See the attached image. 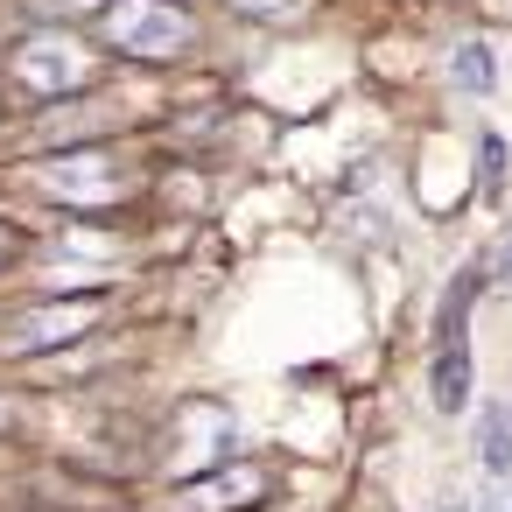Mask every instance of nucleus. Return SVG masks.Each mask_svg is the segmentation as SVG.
<instances>
[{
	"mask_svg": "<svg viewBox=\"0 0 512 512\" xmlns=\"http://www.w3.org/2000/svg\"><path fill=\"white\" fill-rule=\"evenodd\" d=\"M428 400H435V414H463L470 407V344H435Z\"/></svg>",
	"mask_w": 512,
	"mask_h": 512,
	"instance_id": "0eeeda50",
	"label": "nucleus"
},
{
	"mask_svg": "<svg viewBox=\"0 0 512 512\" xmlns=\"http://www.w3.org/2000/svg\"><path fill=\"white\" fill-rule=\"evenodd\" d=\"M498 274H505V281H512V239H505V246H498Z\"/></svg>",
	"mask_w": 512,
	"mask_h": 512,
	"instance_id": "4468645a",
	"label": "nucleus"
},
{
	"mask_svg": "<svg viewBox=\"0 0 512 512\" xmlns=\"http://www.w3.org/2000/svg\"><path fill=\"white\" fill-rule=\"evenodd\" d=\"M442 512H470V498H449V505H442Z\"/></svg>",
	"mask_w": 512,
	"mask_h": 512,
	"instance_id": "dca6fc26",
	"label": "nucleus"
},
{
	"mask_svg": "<svg viewBox=\"0 0 512 512\" xmlns=\"http://www.w3.org/2000/svg\"><path fill=\"white\" fill-rule=\"evenodd\" d=\"M274 498V470L267 463H211L204 477H190L176 491V512H253Z\"/></svg>",
	"mask_w": 512,
	"mask_h": 512,
	"instance_id": "20e7f679",
	"label": "nucleus"
},
{
	"mask_svg": "<svg viewBox=\"0 0 512 512\" xmlns=\"http://www.w3.org/2000/svg\"><path fill=\"white\" fill-rule=\"evenodd\" d=\"M29 8H36L43 22H57V15H71V22H78V15H92V8H99V0H29Z\"/></svg>",
	"mask_w": 512,
	"mask_h": 512,
	"instance_id": "f8f14e48",
	"label": "nucleus"
},
{
	"mask_svg": "<svg viewBox=\"0 0 512 512\" xmlns=\"http://www.w3.org/2000/svg\"><path fill=\"white\" fill-rule=\"evenodd\" d=\"M36 183H43L57 204H71V211H99V204H113V197L127 190V176H120V162H113L106 148H64V155H50V162L36 169Z\"/></svg>",
	"mask_w": 512,
	"mask_h": 512,
	"instance_id": "f03ea898",
	"label": "nucleus"
},
{
	"mask_svg": "<svg viewBox=\"0 0 512 512\" xmlns=\"http://www.w3.org/2000/svg\"><path fill=\"white\" fill-rule=\"evenodd\" d=\"M498 512H512V505H498Z\"/></svg>",
	"mask_w": 512,
	"mask_h": 512,
	"instance_id": "f3484780",
	"label": "nucleus"
},
{
	"mask_svg": "<svg viewBox=\"0 0 512 512\" xmlns=\"http://www.w3.org/2000/svg\"><path fill=\"white\" fill-rule=\"evenodd\" d=\"M477 288H484V267H463V274L449 281V295H442V309H435V344H463V323H470Z\"/></svg>",
	"mask_w": 512,
	"mask_h": 512,
	"instance_id": "6e6552de",
	"label": "nucleus"
},
{
	"mask_svg": "<svg viewBox=\"0 0 512 512\" xmlns=\"http://www.w3.org/2000/svg\"><path fill=\"white\" fill-rule=\"evenodd\" d=\"M484 470L491 477H512V407H498L484 421Z\"/></svg>",
	"mask_w": 512,
	"mask_h": 512,
	"instance_id": "9d476101",
	"label": "nucleus"
},
{
	"mask_svg": "<svg viewBox=\"0 0 512 512\" xmlns=\"http://www.w3.org/2000/svg\"><path fill=\"white\" fill-rule=\"evenodd\" d=\"M8 253H15V232H8V225H0V267H8Z\"/></svg>",
	"mask_w": 512,
	"mask_h": 512,
	"instance_id": "2eb2a0df",
	"label": "nucleus"
},
{
	"mask_svg": "<svg viewBox=\"0 0 512 512\" xmlns=\"http://www.w3.org/2000/svg\"><path fill=\"white\" fill-rule=\"evenodd\" d=\"M498 169H505V148H498V134L484 141V197H498Z\"/></svg>",
	"mask_w": 512,
	"mask_h": 512,
	"instance_id": "ddd939ff",
	"label": "nucleus"
},
{
	"mask_svg": "<svg viewBox=\"0 0 512 512\" xmlns=\"http://www.w3.org/2000/svg\"><path fill=\"white\" fill-rule=\"evenodd\" d=\"M232 414L225 407H211V400H190L183 414H176V428H169V477H204L211 463H225L232 456Z\"/></svg>",
	"mask_w": 512,
	"mask_h": 512,
	"instance_id": "7ed1b4c3",
	"label": "nucleus"
},
{
	"mask_svg": "<svg viewBox=\"0 0 512 512\" xmlns=\"http://www.w3.org/2000/svg\"><path fill=\"white\" fill-rule=\"evenodd\" d=\"M99 316H106V295H99V288H85V295H71V302H43V309H29V316L8 323V351H15V358L57 351V344L85 337Z\"/></svg>",
	"mask_w": 512,
	"mask_h": 512,
	"instance_id": "39448f33",
	"label": "nucleus"
},
{
	"mask_svg": "<svg viewBox=\"0 0 512 512\" xmlns=\"http://www.w3.org/2000/svg\"><path fill=\"white\" fill-rule=\"evenodd\" d=\"M106 36L127 57H183L197 43V22L176 8V0H120L106 15Z\"/></svg>",
	"mask_w": 512,
	"mask_h": 512,
	"instance_id": "f257e3e1",
	"label": "nucleus"
},
{
	"mask_svg": "<svg viewBox=\"0 0 512 512\" xmlns=\"http://www.w3.org/2000/svg\"><path fill=\"white\" fill-rule=\"evenodd\" d=\"M449 78H456V92H491V85H498V71H491V50H484V43H456V57H449Z\"/></svg>",
	"mask_w": 512,
	"mask_h": 512,
	"instance_id": "1a4fd4ad",
	"label": "nucleus"
},
{
	"mask_svg": "<svg viewBox=\"0 0 512 512\" xmlns=\"http://www.w3.org/2000/svg\"><path fill=\"white\" fill-rule=\"evenodd\" d=\"M15 78L36 92V99H64V92H78L85 78H92V57L71 43V36H29L22 50H15Z\"/></svg>",
	"mask_w": 512,
	"mask_h": 512,
	"instance_id": "423d86ee",
	"label": "nucleus"
},
{
	"mask_svg": "<svg viewBox=\"0 0 512 512\" xmlns=\"http://www.w3.org/2000/svg\"><path fill=\"white\" fill-rule=\"evenodd\" d=\"M232 8H239V15H260V22H288L302 0H232Z\"/></svg>",
	"mask_w": 512,
	"mask_h": 512,
	"instance_id": "9b49d317",
	"label": "nucleus"
}]
</instances>
